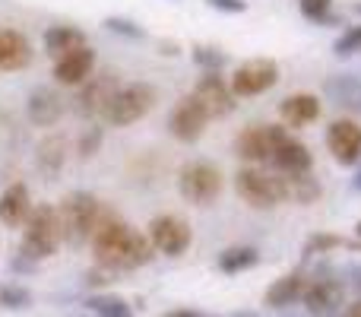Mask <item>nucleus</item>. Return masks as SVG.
Returning <instances> with one entry per match:
<instances>
[{"label":"nucleus","mask_w":361,"mask_h":317,"mask_svg":"<svg viewBox=\"0 0 361 317\" xmlns=\"http://www.w3.org/2000/svg\"><path fill=\"white\" fill-rule=\"evenodd\" d=\"M89 244H92L95 263L111 270V273H118V270H140L156 257L149 238H146L143 232H137L133 225H127L124 219H121L118 213H111L108 206H105V216H102L99 229H95Z\"/></svg>","instance_id":"nucleus-1"},{"label":"nucleus","mask_w":361,"mask_h":317,"mask_svg":"<svg viewBox=\"0 0 361 317\" xmlns=\"http://www.w3.org/2000/svg\"><path fill=\"white\" fill-rule=\"evenodd\" d=\"M102 216H105V203L89 191H70L67 197L57 203V219H61V232H63V241L67 244L92 241Z\"/></svg>","instance_id":"nucleus-2"},{"label":"nucleus","mask_w":361,"mask_h":317,"mask_svg":"<svg viewBox=\"0 0 361 317\" xmlns=\"http://www.w3.org/2000/svg\"><path fill=\"white\" fill-rule=\"evenodd\" d=\"M63 241L61 219H57L54 203H38L32 206L29 219L23 225V244H19V257L23 261H48L57 254Z\"/></svg>","instance_id":"nucleus-3"},{"label":"nucleus","mask_w":361,"mask_h":317,"mask_svg":"<svg viewBox=\"0 0 361 317\" xmlns=\"http://www.w3.org/2000/svg\"><path fill=\"white\" fill-rule=\"evenodd\" d=\"M156 102H159V92L152 83H146V80L124 83V86H118V92H114L111 102L105 105L102 121L111 127H130V124H137L140 118H146V114L156 108Z\"/></svg>","instance_id":"nucleus-4"},{"label":"nucleus","mask_w":361,"mask_h":317,"mask_svg":"<svg viewBox=\"0 0 361 317\" xmlns=\"http://www.w3.org/2000/svg\"><path fill=\"white\" fill-rule=\"evenodd\" d=\"M235 191L244 203L254 210H273V206L286 203L282 197V181L276 172H260V168H238L235 174Z\"/></svg>","instance_id":"nucleus-5"},{"label":"nucleus","mask_w":361,"mask_h":317,"mask_svg":"<svg viewBox=\"0 0 361 317\" xmlns=\"http://www.w3.org/2000/svg\"><path fill=\"white\" fill-rule=\"evenodd\" d=\"M178 191L187 203L193 206H209L212 200L222 193V172L212 162H187L178 174Z\"/></svg>","instance_id":"nucleus-6"},{"label":"nucleus","mask_w":361,"mask_h":317,"mask_svg":"<svg viewBox=\"0 0 361 317\" xmlns=\"http://www.w3.org/2000/svg\"><path fill=\"white\" fill-rule=\"evenodd\" d=\"M288 131L282 124H250L235 137V152L244 162H269L273 152L282 146Z\"/></svg>","instance_id":"nucleus-7"},{"label":"nucleus","mask_w":361,"mask_h":317,"mask_svg":"<svg viewBox=\"0 0 361 317\" xmlns=\"http://www.w3.org/2000/svg\"><path fill=\"white\" fill-rule=\"evenodd\" d=\"M276 83H279V64L273 57H254V61H244L235 70L228 86L235 92V99H250V95H263Z\"/></svg>","instance_id":"nucleus-8"},{"label":"nucleus","mask_w":361,"mask_h":317,"mask_svg":"<svg viewBox=\"0 0 361 317\" xmlns=\"http://www.w3.org/2000/svg\"><path fill=\"white\" fill-rule=\"evenodd\" d=\"M146 238H149L152 251H159V254L180 257L187 248H190L193 232H190V225H187L184 219L175 216V213H162V216H156L149 222V235Z\"/></svg>","instance_id":"nucleus-9"},{"label":"nucleus","mask_w":361,"mask_h":317,"mask_svg":"<svg viewBox=\"0 0 361 317\" xmlns=\"http://www.w3.org/2000/svg\"><path fill=\"white\" fill-rule=\"evenodd\" d=\"M118 86H121V80L114 70H99V73H92L80 86V92H76V112H80L82 118H102V112H105V105L111 102V95L118 92Z\"/></svg>","instance_id":"nucleus-10"},{"label":"nucleus","mask_w":361,"mask_h":317,"mask_svg":"<svg viewBox=\"0 0 361 317\" xmlns=\"http://www.w3.org/2000/svg\"><path fill=\"white\" fill-rule=\"evenodd\" d=\"M343 299H345L343 280L326 276V273L307 280L305 295H301V301H305V308H307V314L311 317H333L339 308H343Z\"/></svg>","instance_id":"nucleus-11"},{"label":"nucleus","mask_w":361,"mask_h":317,"mask_svg":"<svg viewBox=\"0 0 361 317\" xmlns=\"http://www.w3.org/2000/svg\"><path fill=\"white\" fill-rule=\"evenodd\" d=\"M206 124H209V114L203 112V105H200L193 95H184V99L171 108L169 131L175 140H180V143H197V140L203 137Z\"/></svg>","instance_id":"nucleus-12"},{"label":"nucleus","mask_w":361,"mask_h":317,"mask_svg":"<svg viewBox=\"0 0 361 317\" xmlns=\"http://www.w3.org/2000/svg\"><path fill=\"white\" fill-rule=\"evenodd\" d=\"M326 150L339 165H355L361 159V124L352 118H336L326 127Z\"/></svg>","instance_id":"nucleus-13"},{"label":"nucleus","mask_w":361,"mask_h":317,"mask_svg":"<svg viewBox=\"0 0 361 317\" xmlns=\"http://www.w3.org/2000/svg\"><path fill=\"white\" fill-rule=\"evenodd\" d=\"M193 99L203 105V112L212 118H228L231 112H235V92H231V86L222 80L219 73H203L197 83V89H193Z\"/></svg>","instance_id":"nucleus-14"},{"label":"nucleus","mask_w":361,"mask_h":317,"mask_svg":"<svg viewBox=\"0 0 361 317\" xmlns=\"http://www.w3.org/2000/svg\"><path fill=\"white\" fill-rule=\"evenodd\" d=\"M32 64V42L13 25H0V73H19Z\"/></svg>","instance_id":"nucleus-15"},{"label":"nucleus","mask_w":361,"mask_h":317,"mask_svg":"<svg viewBox=\"0 0 361 317\" xmlns=\"http://www.w3.org/2000/svg\"><path fill=\"white\" fill-rule=\"evenodd\" d=\"M92 73H95V51L89 44L54 61V80L61 86H82Z\"/></svg>","instance_id":"nucleus-16"},{"label":"nucleus","mask_w":361,"mask_h":317,"mask_svg":"<svg viewBox=\"0 0 361 317\" xmlns=\"http://www.w3.org/2000/svg\"><path fill=\"white\" fill-rule=\"evenodd\" d=\"M25 114L35 127H51L61 121L63 114V99L57 95V89L51 86H38L29 92V102H25Z\"/></svg>","instance_id":"nucleus-17"},{"label":"nucleus","mask_w":361,"mask_h":317,"mask_svg":"<svg viewBox=\"0 0 361 317\" xmlns=\"http://www.w3.org/2000/svg\"><path fill=\"white\" fill-rule=\"evenodd\" d=\"M320 112H324V105L314 92H295L279 102L282 127H307L320 118Z\"/></svg>","instance_id":"nucleus-18"},{"label":"nucleus","mask_w":361,"mask_h":317,"mask_svg":"<svg viewBox=\"0 0 361 317\" xmlns=\"http://www.w3.org/2000/svg\"><path fill=\"white\" fill-rule=\"evenodd\" d=\"M32 206L35 203H32V197H29V187H25L23 181H16V184H10L0 193V222H4L6 229H23Z\"/></svg>","instance_id":"nucleus-19"},{"label":"nucleus","mask_w":361,"mask_h":317,"mask_svg":"<svg viewBox=\"0 0 361 317\" xmlns=\"http://www.w3.org/2000/svg\"><path fill=\"white\" fill-rule=\"evenodd\" d=\"M269 165H273L279 174H305V172H311L314 168V156H311V150H307L301 140H295L292 133H288V137L282 140L279 150L273 152Z\"/></svg>","instance_id":"nucleus-20"},{"label":"nucleus","mask_w":361,"mask_h":317,"mask_svg":"<svg viewBox=\"0 0 361 317\" xmlns=\"http://www.w3.org/2000/svg\"><path fill=\"white\" fill-rule=\"evenodd\" d=\"M324 95L345 112H361V80L355 73H333L324 80Z\"/></svg>","instance_id":"nucleus-21"},{"label":"nucleus","mask_w":361,"mask_h":317,"mask_svg":"<svg viewBox=\"0 0 361 317\" xmlns=\"http://www.w3.org/2000/svg\"><path fill=\"white\" fill-rule=\"evenodd\" d=\"M305 286H307V276L301 273V270H295V273L279 276V280L267 289L263 301H267L269 308H288V305H295V301L305 295Z\"/></svg>","instance_id":"nucleus-22"},{"label":"nucleus","mask_w":361,"mask_h":317,"mask_svg":"<svg viewBox=\"0 0 361 317\" xmlns=\"http://www.w3.org/2000/svg\"><path fill=\"white\" fill-rule=\"evenodd\" d=\"M279 181H282V197L292 200V203H301V206L320 200V193H324L320 181L314 178L311 172H305V174H279Z\"/></svg>","instance_id":"nucleus-23"},{"label":"nucleus","mask_w":361,"mask_h":317,"mask_svg":"<svg viewBox=\"0 0 361 317\" xmlns=\"http://www.w3.org/2000/svg\"><path fill=\"white\" fill-rule=\"evenodd\" d=\"M44 48H48V54L63 57L70 51L86 48V32L76 29V25H48L44 29Z\"/></svg>","instance_id":"nucleus-24"},{"label":"nucleus","mask_w":361,"mask_h":317,"mask_svg":"<svg viewBox=\"0 0 361 317\" xmlns=\"http://www.w3.org/2000/svg\"><path fill=\"white\" fill-rule=\"evenodd\" d=\"M35 162L48 178H54V174L63 168V162H67V143H63V137H57V133L44 137L35 150Z\"/></svg>","instance_id":"nucleus-25"},{"label":"nucleus","mask_w":361,"mask_h":317,"mask_svg":"<svg viewBox=\"0 0 361 317\" xmlns=\"http://www.w3.org/2000/svg\"><path fill=\"white\" fill-rule=\"evenodd\" d=\"M219 270L222 273H244V270H250V267H257L260 263V254H257V248H247V244H238V248H228V251H222L219 254Z\"/></svg>","instance_id":"nucleus-26"},{"label":"nucleus","mask_w":361,"mask_h":317,"mask_svg":"<svg viewBox=\"0 0 361 317\" xmlns=\"http://www.w3.org/2000/svg\"><path fill=\"white\" fill-rule=\"evenodd\" d=\"M86 305L95 317H133V305L121 295H89Z\"/></svg>","instance_id":"nucleus-27"},{"label":"nucleus","mask_w":361,"mask_h":317,"mask_svg":"<svg viewBox=\"0 0 361 317\" xmlns=\"http://www.w3.org/2000/svg\"><path fill=\"white\" fill-rule=\"evenodd\" d=\"M336 248H361V244L345 241L343 235H333V232H314V235L305 241L301 254H305V257H314V254H330V251H336Z\"/></svg>","instance_id":"nucleus-28"},{"label":"nucleus","mask_w":361,"mask_h":317,"mask_svg":"<svg viewBox=\"0 0 361 317\" xmlns=\"http://www.w3.org/2000/svg\"><path fill=\"white\" fill-rule=\"evenodd\" d=\"M190 57L203 67V73H219L225 67V61H228V54L222 48H216V44H193Z\"/></svg>","instance_id":"nucleus-29"},{"label":"nucleus","mask_w":361,"mask_h":317,"mask_svg":"<svg viewBox=\"0 0 361 317\" xmlns=\"http://www.w3.org/2000/svg\"><path fill=\"white\" fill-rule=\"evenodd\" d=\"M298 10H301V16L317 25L336 23V16H333V0H298Z\"/></svg>","instance_id":"nucleus-30"},{"label":"nucleus","mask_w":361,"mask_h":317,"mask_svg":"<svg viewBox=\"0 0 361 317\" xmlns=\"http://www.w3.org/2000/svg\"><path fill=\"white\" fill-rule=\"evenodd\" d=\"M32 305V292L19 282H6L0 286V308H10V311H19V308H29Z\"/></svg>","instance_id":"nucleus-31"},{"label":"nucleus","mask_w":361,"mask_h":317,"mask_svg":"<svg viewBox=\"0 0 361 317\" xmlns=\"http://www.w3.org/2000/svg\"><path fill=\"white\" fill-rule=\"evenodd\" d=\"M105 25L108 32H114V35H121V38H130V42H140V38H146V29L140 23H133V19H127V16H105Z\"/></svg>","instance_id":"nucleus-32"},{"label":"nucleus","mask_w":361,"mask_h":317,"mask_svg":"<svg viewBox=\"0 0 361 317\" xmlns=\"http://www.w3.org/2000/svg\"><path fill=\"white\" fill-rule=\"evenodd\" d=\"M333 51H336L339 57H349V54H355V51H361V23L343 29V35L333 42Z\"/></svg>","instance_id":"nucleus-33"},{"label":"nucleus","mask_w":361,"mask_h":317,"mask_svg":"<svg viewBox=\"0 0 361 317\" xmlns=\"http://www.w3.org/2000/svg\"><path fill=\"white\" fill-rule=\"evenodd\" d=\"M102 146V127H89L86 133L80 137V156L82 159H92Z\"/></svg>","instance_id":"nucleus-34"},{"label":"nucleus","mask_w":361,"mask_h":317,"mask_svg":"<svg viewBox=\"0 0 361 317\" xmlns=\"http://www.w3.org/2000/svg\"><path fill=\"white\" fill-rule=\"evenodd\" d=\"M206 4L222 10V13H244L247 10V0H206Z\"/></svg>","instance_id":"nucleus-35"},{"label":"nucleus","mask_w":361,"mask_h":317,"mask_svg":"<svg viewBox=\"0 0 361 317\" xmlns=\"http://www.w3.org/2000/svg\"><path fill=\"white\" fill-rule=\"evenodd\" d=\"M159 51H162V54H169V57H178L180 54L178 42H159Z\"/></svg>","instance_id":"nucleus-36"},{"label":"nucleus","mask_w":361,"mask_h":317,"mask_svg":"<svg viewBox=\"0 0 361 317\" xmlns=\"http://www.w3.org/2000/svg\"><path fill=\"white\" fill-rule=\"evenodd\" d=\"M165 317H203V314H197V311H190V308H178V311H169Z\"/></svg>","instance_id":"nucleus-37"},{"label":"nucleus","mask_w":361,"mask_h":317,"mask_svg":"<svg viewBox=\"0 0 361 317\" xmlns=\"http://www.w3.org/2000/svg\"><path fill=\"white\" fill-rule=\"evenodd\" d=\"M352 191H358V193H361V168H358L355 178H352Z\"/></svg>","instance_id":"nucleus-38"},{"label":"nucleus","mask_w":361,"mask_h":317,"mask_svg":"<svg viewBox=\"0 0 361 317\" xmlns=\"http://www.w3.org/2000/svg\"><path fill=\"white\" fill-rule=\"evenodd\" d=\"M225 317H260L257 311H235V314H225Z\"/></svg>","instance_id":"nucleus-39"},{"label":"nucleus","mask_w":361,"mask_h":317,"mask_svg":"<svg viewBox=\"0 0 361 317\" xmlns=\"http://www.w3.org/2000/svg\"><path fill=\"white\" fill-rule=\"evenodd\" d=\"M345 317H361V301H358V305H352V308H349V314H345Z\"/></svg>","instance_id":"nucleus-40"},{"label":"nucleus","mask_w":361,"mask_h":317,"mask_svg":"<svg viewBox=\"0 0 361 317\" xmlns=\"http://www.w3.org/2000/svg\"><path fill=\"white\" fill-rule=\"evenodd\" d=\"M355 238H358V244H361V219L355 222Z\"/></svg>","instance_id":"nucleus-41"},{"label":"nucleus","mask_w":361,"mask_h":317,"mask_svg":"<svg viewBox=\"0 0 361 317\" xmlns=\"http://www.w3.org/2000/svg\"><path fill=\"white\" fill-rule=\"evenodd\" d=\"M358 289H361V270H358Z\"/></svg>","instance_id":"nucleus-42"}]
</instances>
